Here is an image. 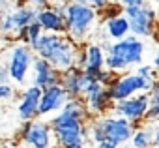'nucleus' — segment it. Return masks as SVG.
Returning <instances> with one entry per match:
<instances>
[{
    "label": "nucleus",
    "instance_id": "1",
    "mask_svg": "<svg viewBox=\"0 0 159 148\" xmlns=\"http://www.w3.org/2000/svg\"><path fill=\"white\" fill-rule=\"evenodd\" d=\"M79 47L67 34H51L43 32L41 39L34 47L36 54L51 62L58 71H66L77 64Z\"/></svg>",
    "mask_w": 159,
    "mask_h": 148
},
{
    "label": "nucleus",
    "instance_id": "2",
    "mask_svg": "<svg viewBox=\"0 0 159 148\" xmlns=\"http://www.w3.org/2000/svg\"><path fill=\"white\" fill-rule=\"evenodd\" d=\"M49 124L54 133L56 148H84L86 146V124L88 120L73 116L66 111L49 118Z\"/></svg>",
    "mask_w": 159,
    "mask_h": 148
},
{
    "label": "nucleus",
    "instance_id": "3",
    "mask_svg": "<svg viewBox=\"0 0 159 148\" xmlns=\"http://www.w3.org/2000/svg\"><path fill=\"white\" fill-rule=\"evenodd\" d=\"M144 43L140 38L129 34L124 39L112 41L107 47V60H105V67L111 69L112 73H122L125 69H129L131 66H139L144 60Z\"/></svg>",
    "mask_w": 159,
    "mask_h": 148
},
{
    "label": "nucleus",
    "instance_id": "4",
    "mask_svg": "<svg viewBox=\"0 0 159 148\" xmlns=\"http://www.w3.org/2000/svg\"><path fill=\"white\" fill-rule=\"evenodd\" d=\"M99 19V13L96 8H92L88 2H67L66 8V25H67V36L77 43L83 45L90 38L96 23Z\"/></svg>",
    "mask_w": 159,
    "mask_h": 148
},
{
    "label": "nucleus",
    "instance_id": "5",
    "mask_svg": "<svg viewBox=\"0 0 159 148\" xmlns=\"http://www.w3.org/2000/svg\"><path fill=\"white\" fill-rule=\"evenodd\" d=\"M4 56L6 60L2 62L8 67L10 79L17 85H25L36 60V51L23 41H13L10 47L4 49Z\"/></svg>",
    "mask_w": 159,
    "mask_h": 148
},
{
    "label": "nucleus",
    "instance_id": "6",
    "mask_svg": "<svg viewBox=\"0 0 159 148\" xmlns=\"http://www.w3.org/2000/svg\"><path fill=\"white\" fill-rule=\"evenodd\" d=\"M155 85H157V79H146L135 71V73H127V75H118L109 88H111L112 99L122 101L137 94H150Z\"/></svg>",
    "mask_w": 159,
    "mask_h": 148
},
{
    "label": "nucleus",
    "instance_id": "7",
    "mask_svg": "<svg viewBox=\"0 0 159 148\" xmlns=\"http://www.w3.org/2000/svg\"><path fill=\"white\" fill-rule=\"evenodd\" d=\"M19 141L25 142L28 148H56L54 133L49 120H32L23 122V129L19 131Z\"/></svg>",
    "mask_w": 159,
    "mask_h": 148
},
{
    "label": "nucleus",
    "instance_id": "8",
    "mask_svg": "<svg viewBox=\"0 0 159 148\" xmlns=\"http://www.w3.org/2000/svg\"><path fill=\"white\" fill-rule=\"evenodd\" d=\"M36 17H38V10L36 8L26 6V4L15 6L13 10L6 12L4 19L0 21V38L6 39V41L13 39L21 28H26L28 25L36 23Z\"/></svg>",
    "mask_w": 159,
    "mask_h": 148
},
{
    "label": "nucleus",
    "instance_id": "9",
    "mask_svg": "<svg viewBox=\"0 0 159 148\" xmlns=\"http://www.w3.org/2000/svg\"><path fill=\"white\" fill-rule=\"evenodd\" d=\"M124 15L129 21L131 34L137 38H148L153 34L155 23H157V12L152 6H135V8H125Z\"/></svg>",
    "mask_w": 159,
    "mask_h": 148
},
{
    "label": "nucleus",
    "instance_id": "10",
    "mask_svg": "<svg viewBox=\"0 0 159 148\" xmlns=\"http://www.w3.org/2000/svg\"><path fill=\"white\" fill-rule=\"evenodd\" d=\"M83 99H84L86 109H88L92 118H101L114 109V99H112L111 88L98 83V81L84 92Z\"/></svg>",
    "mask_w": 159,
    "mask_h": 148
},
{
    "label": "nucleus",
    "instance_id": "11",
    "mask_svg": "<svg viewBox=\"0 0 159 148\" xmlns=\"http://www.w3.org/2000/svg\"><path fill=\"white\" fill-rule=\"evenodd\" d=\"M99 120H101V126L105 129L107 141H111L118 146L131 142V137L135 133V124L133 122H129L127 118H124L116 113H109V114L101 116Z\"/></svg>",
    "mask_w": 159,
    "mask_h": 148
},
{
    "label": "nucleus",
    "instance_id": "12",
    "mask_svg": "<svg viewBox=\"0 0 159 148\" xmlns=\"http://www.w3.org/2000/svg\"><path fill=\"white\" fill-rule=\"evenodd\" d=\"M150 109V94H137L133 98L122 99V101H114V109L112 113L127 118L129 122L135 124V127H139L148 114Z\"/></svg>",
    "mask_w": 159,
    "mask_h": 148
},
{
    "label": "nucleus",
    "instance_id": "13",
    "mask_svg": "<svg viewBox=\"0 0 159 148\" xmlns=\"http://www.w3.org/2000/svg\"><path fill=\"white\" fill-rule=\"evenodd\" d=\"M96 83V79L92 75H88V73L81 67H69L66 71H62V79H60V85L64 86V90L67 92L69 98H83L84 92Z\"/></svg>",
    "mask_w": 159,
    "mask_h": 148
},
{
    "label": "nucleus",
    "instance_id": "14",
    "mask_svg": "<svg viewBox=\"0 0 159 148\" xmlns=\"http://www.w3.org/2000/svg\"><path fill=\"white\" fill-rule=\"evenodd\" d=\"M67 99H69V96L62 85H52V86L45 88L41 94V101H39V118L58 114L64 109V105L67 103Z\"/></svg>",
    "mask_w": 159,
    "mask_h": 148
},
{
    "label": "nucleus",
    "instance_id": "15",
    "mask_svg": "<svg viewBox=\"0 0 159 148\" xmlns=\"http://www.w3.org/2000/svg\"><path fill=\"white\" fill-rule=\"evenodd\" d=\"M60 79H62V71H58L51 62L36 54V60L32 66V85L45 90L52 85H60Z\"/></svg>",
    "mask_w": 159,
    "mask_h": 148
},
{
    "label": "nucleus",
    "instance_id": "16",
    "mask_svg": "<svg viewBox=\"0 0 159 148\" xmlns=\"http://www.w3.org/2000/svg\"><path fill=\"white\" fill-rule=\"evenodd\" d=\"M43 90L30 85L28 88L23 90L19 103H17V114L23 122H32L39 118V101H41Z\"/></svg>",
    "mask_w": 159,
    "mask_h": 148
},
{
    "label": "nucleus",
    "instance_id": "17",
    "mask_svg": "<svg viewBox=\"0 0 159 148\" xmlns=\"http://www.w3.org/2000/svg\"><path fill=\"white\" fill-rule=\"evenodd\" d=\"M36 21H38L39 26L43 28V32H51V34H66V32H67L66 12L54 8V6L39 8Z\"/></svg>",
    "mask_w": 159,
    "mask_h": 148
},
{
    "label": "nucleus",
    "instance_id": "18",
    "mask_svg": "<svg viewBox=\"0 0 159 148\" xmlns=\"http://www.w3.org/2000/svg\"><path fill=\"white\" fill-rule=\"evenodd\" d=\"M84 56H86L84 71L96 79L98 71H101V69L105 67L107 53H105V49L101 47V43H86V45H84Z\"/></svg>",
    "mask_w": 159,
    "mask_h": 148
},
{
    "label": "nucleus",
    "instance_id": "19",
    "mask_svg": "<svg viewBox=\"0 0 159 148\" xmlns=\"http://www.w3.org/2000/svg\"><path fill=\"white\" fill-rule=\"evenodd\" d=\"M105 32L109 38H112L114 41L118 39H124L131 34V28H129V21L125 15H120V17H114L111 21H105Z\"/></svg>",
    "mask_w": 159,
    "mask_h": 148
},
{
    "label": "nucleus",
    "instance_id": "20",
    "mask_svg": "<svg viewBox=\"0 0 159 148\" xmlns=\"http://www.w3.org/2000/svg\"><path fill=\"white\" fill-rule=\"evenodd\" d=\"M41 36H43V28L39 26V23L36 21V23H32V25H28L26 28H21L19 32H17V36L13 38V41H23V43H26V45H30L32 49L38 45V41L41 39Z\"/></svg>",
    "mask_w": 159,
    "mask_h": 148
},
{
    "label": "nucleus",
    "instance_id": "21",
    "mask_svg": "<svg viewBox=\"0 0 159 148\" xmlns=\"http://www.w3.org/2000/svg\"><path fill=\"white\" fill-rule=\"evenodd\" d=\"M133 148H152L153 146V127L152 126H139L131 137Z\"/></svg>",
    "mask_w": 159,
    "mask_h": 148
},
{
    "label": "nucleus",
    "instance_id": "22",
    "mask_svg": "<svg viewBox=\"0 0 159 148\" xmlns=\"http://www.w3.org/2000/svg\"><path fill=\"white\" fill-rule=\"evenodd\" d=\"M146 124H157L159 122V81L150 92V109L146 114Z\"/></svg>",
    "mask_w": 159,
    "mask_h": 148
},
{
    "label": "nucleus",
    "instance_id": "23",
    "mask_svg": "<svg viewBox=\"0 0 159 148\" xmlns=\"http://www.w3.org/2000/svg\"><path fill=\"white\" fill-rule=\"evenodd\" d=\"M86 137H88L94 144L107 141V137H105V129H103L99 118H98V120H88V124H86Z\"/></svg>",
    "mask_w": 159,
    "mask_h": 148
},
{
    "label": "nucleus",
    "instance_id": "24",
    "mask_svg": "<svg viewBox=\"0 0 159 148\" xmlns=\"http://www.w3.org/2000/svg\"><path fill=\"white\" fill-rule=\"evenodd\" d=\"M124 6H120L116 0H111V2L105 6V8H101L98 13H99V17L103 19V21H111V19H114V17H120V15H124Z\"/></svg>",
    "mask_w": 159,
    "mask_h": 148
},
{
    "label": "nucleus",
    "instance_id": "25",
    "mask_svg": "<svg viewBox=\"0 0 159 148\" xmlns=\"http://www.w3.org/2000/svg\"><path fill=\"white\" fill-rule=\"evenodd\" d=\"M15 96H17V90L13 85H10V83L0 85V101H11Z\"/></svg>",
    "mask_w": 159,
    "mask_h": 148
},
{
    "label": "nucleus",
    "instance_id": "26",
    "mask_svg": "<svg viewBox=\"0 0 159 148\" xmlns=\"http://www.w3.org/2000/svg\"><path fill=\"white\" fill-rule=\"evenodd\" d=\"M17 2H19V6H21V4H26V6H32V8L39 10V8L52 6V2H54V0H17Z\"/></svg>",
    "mask_w": 159,
    "mask_h": 148
},
{
    "label": "nucleus",
    "instance_id": "27",
    "mask_svg": "<svg viewBox=\"0 0 159 148\" xmlns=\"http://www.w3.org/2000/svg\"><path fill=\"white\" fill-rule=\"evenodd\" d=\"M137 73L146 79H157V73H153V66H140L137 69Z\"/></svg>",
    "mask_w": 159,
    "mask_h": 148
},
{
    "label": "nucleus",
    "instance_id": "28",
    "mask_svg": "<svg viewBox=\"0 0 159 148\" xmlns=\"http://www.w3.org/2000/svg\"><path fill=\"white\" fill-rule=\"evenodd\" d=\"M116 2L124 8H135V6H144L146 0H116Z\"/></svg>",
    "mask_w": 159,
    "mask_h": 148
},
{
    "label": "nucleus",
    "instance_id": "29",
    "mask_svg": "<svg viewBox=\"0 0 159 148\" xmlns=\"http://www.w3.org/2000/svg\"><path fill=\"white\" fill-rule=\"evenodd\" d=\"M10 73H8V67L4 62H0V85H4V83H10Z\"/></svg>",
    "mask_w": 159,
    "mask_h": 148
},
{
    "label": "nucleus",
    "instance_id": "30",
    "mask_svg": "<svg viewBox=\"0 0 159 148\" xmlns=\"http://www.w3.org/2000/svg\"><path fill=\"white\" fill-rule=\"evenodd\" d=\"M86 2H88V4H90L92 8H96V10L99 12L101 8H105V6H107V4L111 2V0H86Z\"/></svg>",
    "mask_w": 159,
    "mask_h": 148
},
{
    "label": "nucleus",
    "instance_id": "31",
    "mask_svg": "<svg viewBox=\"0 0 159 148\" xmlns=\"http://www.w3.org/2000/svg\"><path fill=\"white\" fill-rule=\"evenodd\" d=\"M96 148H118V144H114L111 141H103V142H98Z\"/></svg>",
    "mask_w": 159,
    "mask_h": 148
},
{
    "label": "nucleus",
    "instance_id": "32",
    "mask_svg": "<svg viewBox=\"0 0 159 148\" xmlns=\"http://www.w3.org/2000/svg\"><path fill=\"white\" fill-rule=\"evenodd\" d=\"M152 148H159V126H153V146Z\"/></svg>",
    "mask_w": 159,
    "mask_h": 148
},
{
    "label": "nucleus",
    "instance_id": "33",
    "mask_svg": "<svg viewBox=\"0 0 159 148\" xmlns=\"http://www.w3.org/2000/svg\"><path fill=\"white\" fill-rule=\"evenodd\" d=\"M0 148H15V144L8 142V141H0Z\"/></svg>",
    "mask_w": 159,
    "mask_h": 148
},
{
    "label": "nucleus",
    "instance_id": "34",
    "mask_svg": "<svg viewBox=\"0 0 159 148\" xmlns=\"http://www.w3.org/2000/svg\"><path fill=\"white\" fill-rule=\"evenodd\" d=\"M153 67L159 69V51H157V54H155V58H153Z\"/></svg>",
    "mask_w": 159,
    "mask_h": 148
},
{
    "label": "nucleus",
    "instance_id": "35",
    "mask_svg": "<svg viewBox=\"0 0 159 148\" xmlns=\"http://www.w3.org/2000/svg\"><path fill=\"white\" fill-rule=\"evenodd\" d=\"M4 15H6V8L2 6V2H0V21L4 19Z\"/></svg>",
    "mask_w": 159,
    "mask_h": 148
},
{
    "label": "nucleus",
    "instance_id": "36",
    "mask_svg": "<svg viewBox=\"0 0 159 148\" xmlns=\"http://www.w3.org/2000/svg\"><path fill=\"white\" fill-rule=\"evenodd\" d=\"M4 45H8V41H2V43H0V51H4V49H6Z\"/></svg>",
    "mask_w": 159,
    "mask_h": 148
},
{
    "label": "nucleus",
    "instance_id": "37",
    "mask_svg": "<svg viewBox=\"0 0 159 148\" xmlns=\"http://www.w3.org/2000/svg\"><path fill=\"white\" fill-rule=\"evenodd\" d=\"M71 2H86V0H71Z\"/></svg>",
    "mask_w": 159,
    "mask_h": 148
},
{
    "label": "nucleus",
    "instance_id": "38",
    "mask_svg": "<svg viewBox=\"0 0 159 148\" xmlns=\"http://www.w3.org/2000/svg\"><path fill=\"white\" fill-rule=\"evenodd\" d=\"M153 4H155V6H157V8H159V0H153Z\"/></svg>",
    "mask_w": 159,
    "mask_h": 148
},
{
    "label": "nucleus",
    "instance_id": "39",
    "mask_svg": "<svg viewBox=\"0 0 159 148\" xmlns=\"http://www.w3.org/2000/svg\"><path fill=\"white\" fill-rule=\"evenodd\" d=\"M157 81H159V69H157Z\"/></svg>",
    "mask_w": 159,
    "mask_h": 148
}]
</instances>
